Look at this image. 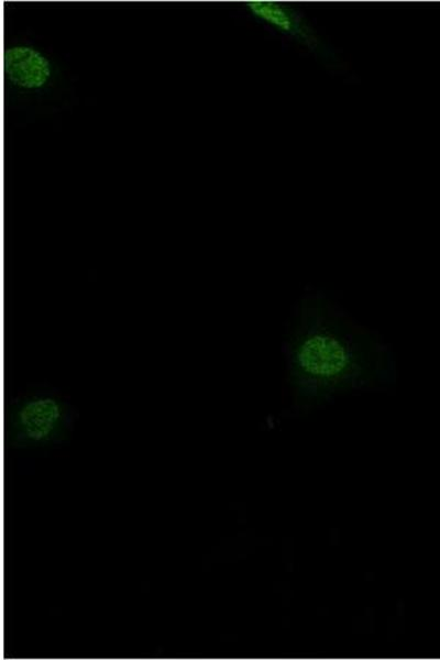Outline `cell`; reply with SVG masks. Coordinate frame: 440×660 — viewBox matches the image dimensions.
Listing matches in <instances>:
<instances>
[{"mask_svg":"<svg viewBox=\"0 0 440 660\" xmlns=\"http://www.w3.org/2000/svg\"><path fill=\"white\" fill-rule=\"evenodd\" d=\"M282 351L286 392L299 407L396 383L388 344L320 289H310L296 302Z\"/></svg>","mask_w":440,"mask_h":660,"instance_id":"obj_1","label":"cell"},{"mask_svg":"<svg viewBox=\"0 0 440 660\" xmlns=\"http://www.w3.org/2000/svg\"><path fill=\"white\" fill-rule=\"evenodd\" d=\"M74 409L56 389L33 386L10 398L4 435L9 446L37 449L65 440L73 427Z\"/></svg>","mask_w":440,"mask_h":660,"instance_id":"obj_2","label":"cell"},{"mask_svg":"<svg viewBox=\"0 0 440 660\" xmlns=\"http://www.w3.org/2000/svg\"><path fill=\"white\" fill-rule=\"evenodd\" d=\"M245 7L258 20L272 25L278 32L294 37L321 58H331L328 47L322 43L316 31L286 3L275 1H246Z\"/></svg>","mask_w":440,"mask_h":660,"instance_id":"obj_3","label":"cell"},{"mask_svg":"<svg viewBox=\"0 0 440 660\" xmlns=\"http://www.w3.org/2000/svg\"><path fill=\"white\" fill-rule=\"evenodd\" d=\"M3 74L15 88L37 90L50 81L53 66L51 61L37 48L13 45L3 51Z\"/></svg>","mask_w":440,"mask_h":660,"instance_id":"obj_4","label":"cell"}]
</instances>
